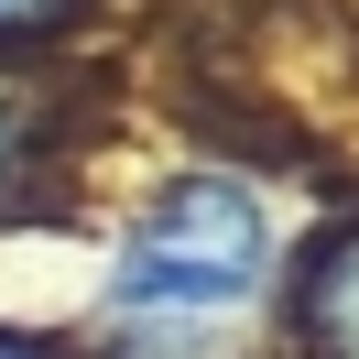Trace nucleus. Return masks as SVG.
Returning <instances> with one entry per match:
<instances>
[{
	"mask_svg": "<svg viewBox=\"0 0 359 359\" xmlns=\"http://www.w3.org/2000/svg\"><path fill=\"white\" fill-rule=\"evenodd\" d=\"M272 283V218L240 175H185L142 207V229L120 240L109 294L131 316H229Z\"/></svg>",
	"mask_w": 359,
	"mask_h": 359,
	"instance_id": "f257e3e1",
	"label": "nucleus"
},
{
	"mask_svg": "<svg viewBox=\"0 0 359 359\" xmlns=\"http://www.w3.org/2000/svg\"><path fill=\"white\" fill-rule=\"evenodd\" d=\"M305 348L316 359H359V229H337L305 262Z\"/></svg>",
	"mask_w": 359,
	"mask_h": 359,
	"instance_id": "f03ea898",
	"label": "nucleus"
},
{
	"mask_svg": "<svg viewBox=\"0 0 359 359\" xmlns=\"http://www.w3.org/2000/svg\"><path fill=\"white\" fill-rule=\"evenodd\" d=\"M22 131H33V120H22V98L0 88V185H11V163H22Z\"/></svg>",
	"mask_w": 359,
	"mask_h": 359,
	"instance_id": "7ed1b4c3",
	"label": "nucleus"
},
{
	"mask_svg": "<svg viewBox=\"0 0 359 359\" xmlns=\"http://www.w3.org/2000/svg\"><path fill=\"white\" fill-rule=\"evenodd\" d=\"M55 11H66V0H0V33H44Z\"/></svg>",
	"mask_w": 359,
	"mask_h": 359,
	"instance_id": "20e7f679",
	"label": "nucleus"
},
{
	"mask_svg": "<svg viewBox=\"0 0 359 359\" xmlns=\"http://www.w3.org/2000/svg\"><path fill=\"white\" fill-rule=\"evenodd\" d=\"M0 359H55V348H44L33 327H0Z\"/></svg>",
	"mask_w": 359,
	"mask_h": 359,
	"instance_id": "39448f33",
	"label": "nucleus"
}]
</instances>
